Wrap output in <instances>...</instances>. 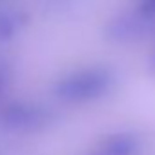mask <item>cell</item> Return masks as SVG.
Returning a JSON list of instances; mask_svg holds the SVG:
<instances>
[{
    "instance_id": "6da1fadb",
    "label": "cell",
    "mask_w": 155,
    "mask_h": 155,
    "mask_svg": "<svg viewBox=\"0 0 155 155\" xmlns=\"http://www.w3.org/2000/svg\"><path fill=\"white\" fill-rule=\"evenodd\" d=\"M115 86V75L104 66L73 69L53 84V95L68 104H88L104 99Z\"/></svg>"
},
{
    "instance_id": "7a4b0ae2",
    "label": "cell",
    "mask_w": 155,
    "mask_h": 155,
    "mask_svg": "<svg viewBox=\"0 0 155 155\" xmlns=\"http://www.w3.org/2000/svg\"><path fill=\"white\" fill-rule=\"evenodd\" d=\"M51 119L53 115L46 106L31 101H13L0 113L2 126L13 133L42 131L51 124Z\"/></svg>"
},
{
    "instance_id": "3957f363",
    "label": "cell",
    "mask_w": 155,
    "mask_h": 155,
    "mask_svg": "<svg viewBox=\"0 0 155 155\" xmlns=\"http://www.w3.org/2000/svg\"><path fill=\"white\" fill-rule=\"evenodd\" d=\"M153 31H155V18H151L140 8H137L135 11H124L115 15L106 24L104 35L108 40L115 44H130L142 40Z\"/></svg>"
},
{
    "instance_id": "277c9868",
    "label": "cell",
    "mask_w": 155,
    "mask_h": 155,
    "mask_svg": "<svg viewBox=\"0 0 155 155\" xmlns=\"http://www.w3.org/2000/svg\"><path fill=\"white\" fill-rule=\"evenodd\" d=\"M139 151L140 140L135 133L130 131H117L108 135L97 150L99 155H139Z\"/></svg>"
},
{
    "instance_id": "5b68a950",
    "label": "cell",
    "mask_w": 155,
    "mask_h": 155,
    "mask_svg": "<svg viewBox=\"0 0 155 155\" xmlns=\"http://www.w3.org/2000/svg\"><path fill=\"white\" fill-rule=\"evenodd\" d=\"M26 26V15L17 9H0V42L13 40Z\"/></svg>"
},
{
    "instance_id": "8992f818",
    "label": "cell",
    "mask_w": 155,
    "mask_h": 155,
    "mask_svg": "<svg viewBox=\"0 0 155 155\" xmlns=\"http://www.w3.org/2000/svg\"><path fill=\"white\" fill-rule=\"evenodd\" d=\"M146 15H150L151 18H155V0H142L139 6Z\"/></svg>"
},
{
    "instance_id": "52a82bcc",
    "label": "cell",
    "mask_w": 155,
    "mask_h": 155,
    "mask_svg": "<svg viewBox=\"0 0 155 155\" xmlns=\"http://www.w3.org/2000/svg\"><path fill=\"white\" fill-rule=\"evenodd\" d=\"M6 84H8V69L4 68V64H2V62H0V95L4 93Z\"/></svg>"
},
{
    "instance_id": "ba28073f",
    "label": "cell",
    "mask_w": 155,
    "mask_h": 155,
    "mask_svg": "<svg viewBox=\"0 0 155 155\" xmlns=\"http://www.w3.org/2000/svg\"><path fill=\"white\" fill-rule=\"evenodd\" d=\"M150 66H151V69L155 71V51H153V55H151V60H150Z\"/></svg>"
},
{
    "instance_id": "9c48e42d",
    "label": "cell",
    "mask_w": 155,
    "mask_h": 155,
    "mask_svg": "<svg viewBox=\"0 0 155 155\" xmlns=\"http://www.w3.org/2000/svg\"><path fill=\"white\" fill-rule=\"evenodd\" d=\"M2 2H4V0H0V4H2Z\"/></svg>"
},
{
    "instance_id": "30bf717a",
    "label": "cell",
    "mask_w": 155,
    "mask_h": 155,
    "mask_svg": "<svg viewBox=\"0 0 155 155\" xmlns=\"http://www.w3.org/2000/svg\"><path fill=\"white\" fill-rule=\"evenodd\" d=\"M95 155H99V153H95Z\"/></svg>"
}]
</instances>
